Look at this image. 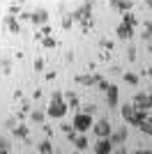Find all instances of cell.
<instances>
[{"label": "cell", "mask_w": 152, "mask_h": 154, "mask_svg": "<svg viewBox=\"0 0 152 154\" xmlns=\"http://www.w3.org/2000/svg\"><path fill=\"white\" fill-rule=\"evenodd\" d=\"M95 152L97 154H108V152H113V143L108 140V138H99L95 145Z\"/></svg>", "instance_id": "11"}, {"label": "cell", "mask_w": 152, "mask_h": 154, "mask_svg": "<svg viewBox=\"0 0 152 154\" xmlns=\"http://www.w3.org/2000/svg\"><path fill=\"white\" fill-rule=\"evenodd\" d=\"M30 23L35 28H42L44 23H49V12L46 9H37V12H30Z\"/></svg>", "instance_id": "4"}, {"label": "cell", "mask_w": 152, "mask_h": 154, "mask_svg": "<svg viewBox=\"0 0 152 154\" xmlns=\"http://www.w3.org/2000/svg\"><path fill=\"white\" fill-rule=\"evenodd\" d=\"M2 74H12V62H9V60H2Z\"/></svg>", "instance_id": "30"}, {"label": "cell", "mask_w": 152, "mask_h": 154, "mask_svg": "<svg viewBox=\"0 0 152 154\" xmlns=\"http://www.w3.org/2000/svg\"><path fill=\"white\" fill-rule=\"evenodd\" d=\"M152 39V23H150V19H145L143 21V42H150Z\"/></svg>", "instance_id": "20"}, {"label": "cell", "mask_w": 152, "mask_h": 154, "mask_svg": "<svg viewBox=\"0 0 152 154\" xmlns=\"http://www.w3.org/2000/svg\"><path fill=\"white\" fill-rule=\"evenodd\" d=\"M21 12H23V9H21V2H16V0H14L12 5H9V9H7V14H12V16H19Z\"/></svg>", "instance_id": "23"}, {"label": "cell", "mask_w": 152, "mask_h": 154, "mask_svg": "<svg viewBox=\"0 0 152 154\" xmlns=\"http://www.w3.org/2000/svg\"><path fill=\"white\" fill-rule=\"evenodd\" d=\"M67 110H69V106H67V101H65V97H62V99H51L49 108H46V117L60 120V117L67 115Z\"/></svg>", "instance_id": "2"}, {"label": "cell", "mask_w": 152, "mask_h": 154, "mask_svg": "<svg viewBox=\"0 0 152 154\" xmlns=\"http://www.w3.org/2000/svg\"><path fill=\"white\" fill-rule=\"evenodd\" d=\"M16 19H19V21H30V12H21Z\"/></svg>", "instance_id": "33"}, {"label": "cell", "mask_w": 152, "mask_h": 154, "mask_svg": "<svg viewBox=\"0 0 152 154\" xmlns=\"http://www.w3.org/2000/svg\"><path fill=\"white\" fill-rule=\"evenodd\" d=\"M122 78H125V83H129V85H138V76H136V74H131V71H127Z\"/></svg>", "instance_id": "25"}, {"label": "cell", "mask_w": 152, "mask_h": 154, "mask_svg": "<svg viewBox=\"0 0 152 154\" xmlns=\"http://www.w3.org/2000/svg\"><path fill=\"white\" fill-rule=\"evenodd\" d=\"M152 5V0H145V7H150Z\"/></svg>", "instance_id": "41"}, {"label": "cell", "mask_w": 152, "mask_h": 154, "mask_svg": "<svg viewBox=\"0 0 152 154\" xmlns=\"http://www.w3.org/2000/svg\"><path fill=\"white\" fill-rule=\"evenodd\" d=\"M134 108L150 110V94H147V92H136V97H134Z\"/></svg>", "instance_id": "6"}, {"label": "cell", "mask_w": 152, "mask_h": 154, "mask_svg": "<svg viewBox=\"0 0 152 154\" xmlns=\"http://www.w3.org/2000/svg\"><path fill=\"white\" fill-rule=\"evenodd\" d=\"M150 74H152V67H145V69L141 71V76H145V78H150Z\"/></svg>", "instance_id": "36"}, {"label": "cell", "mask_w": 152, "mask_h": 154, "mask_svg": "<svg viewBox=\"0 0 152 154\" xmlns=\"http://www.w3.org/2000/svg\"><path fill=\"white\" fill-rule=\"evenodd\" d=\"M14 124H16V117H9V120L5 122V127L7 129H14Z\"/></svg>", "instance_id": "35"}, {"label": "cell", "mask_w": 152, "mask_h": 154, "mask_svg": "<svg viewBox=\"0 0 152 154\" xmlns=\"http://www.w3.org/2000/svg\"><path fill=\"white\" fill-rule=\"evenodd\" d=\"M81 110H83V113H90V115H95V113H97V106H95V103H85Z\"/></svg>", "instance_id": "27"}, {"label": "cell", "mask_w": 152, "mask_h": 154, "mask_svg": "<svg viewBox=\"0 0 152 154\" xmlns=\"http://www.w3.org/2000/svg\"><path fill=\"white\" fill-rule=\"evenodd\" d=\"M37 149H39V152H42V154H51V152H53V143H51V138H46V140H42V143H39V145H37Z\"/></svg>", "instance_id": "19"}, {"label": "cell", "mask_w": 152, "mask_h": 154, "mask_svg": "<svg viewBox=\"0 0 152 154\" xmlns=\"http://www.w3.org/2000/svg\"><path fill=\"white\" fill-rule=\"evenodd\" d=\"M16 2H23V0H16Z\"/></svg>", "instance_id": "42"}, {"label": "cell", "mask_w": 152, "mask_h": 154, "mask_svg": "<svg viewBox=\"0 0 152 154\" xmlns=\"http://www.w3.org/2000/svg\"><path fill=\"white\" fill-rule=\"evenodd\" d=\"M71 143H74V145H76V149H81V152H85V149L90 147V140H88V136H85V134L76 136V138H74Z\"/></svg>", "instance_id": "13"}, {"label": "cell", "mask_w": 152, "mask_h": 154, "mask_svg": "<svg viewBox=\"0 0 152 154\" xmlns=\"http://www.w3.org/2000/svg\"><path fill=\"white\" fill-rule=\"evenodd\" d=\"M106 103H108V108H115V106H118V85H113V83H108V88L106 90Z\"/></svg>", "instance_id": "7"}, {"label": "cell", "mask_w": 152, "mask_h": 154, "mask_svg": "<svg viewBox=\"0 0 152 154\" xmlns=\"http://www.w3.org/2000/svg\"><path fill=\"white\" fill-rule=\"evenodd\" d=\"M14 99H23V92H21V90H14Z\"/></svg>", "instance_id": "40"}, {"label": "cell", "mask_w": 152, "mask_h": 154, "mask_svg": "<svg viewBox=\"0 0 152 154\" xmlns=\"http://www.w3.org/2000/svg\"><path fill=\"white\" fill-rule=\"evenodd\" d=\"M92 115L90 113H83V110H78L74 115V120H71V127H74V131H78V134H88L90 129H92Z\"/></svg>", "instance_id": "1"}, {"label": "cell", "mask_w": 152, "mask_h": 154, "mask_svg": "<svg viewBox=\"0 0 152 154\" xmlns=\"http://www.w3.org/2000/svg\"><path fill=\"white\" fill-rule=\"evenodd\" d=\"M39 32H42V35H51V32H53V28H51L49 23H44V26H42V30H39Z\"/></svg>", "instance_id": "32"}, {"label": "cell", "mask_w": 152, "mask_h": 154, "mask_svg": "<svg viewBox=\"0 0 152 154\" xmlns=\"http://www.w3.org/2000/svg\"><path fill=\"white\" fill-rule=\"evenodd\" d=\"M35 69H37V71L44 69V58H37V60H35Z\"/></svg>", "instance_id": "31"}, {"label": "cell", "mask_w": 152, "mask_h": 154, "mask_svg": "<svg viewBox=\"0 0 152 154\" xmlns=\"http://www.w3.org/2000/svg\"><path fill=\"white\" fill-rule=\"evenodd\" d=\"M60 129H62L65 134H67V131H71V129H74V127H71V124H67V122H65V124H60Z\"/></svg>", "instance_id": "37"}, {"label": "cell", "mask_w": 152, "mask_h": 154, "mask_svg": "<svg viewBox=\"0 0 152 154\" xmlns=\"http://www.w3.org/2000/svg\"><path fill=\"white\" fill-rule=\"evenodd\" d=\"M120 113H122V120H125V122H127V120H129V117L134 115V103H125Z\"/></svg>", "instance_id": "22"}, {"label": "cell", "mask_w": 152, "mask_h": 154, "mask_svg": "<svg viewBox=\"0 0 152 154\" xmlns=\"http://www.w3.org/2000/svg\"><path fill=\"white\" fill-rule=\"evenodd\" d=\"M101 74H81V76H76L74 81L76 83H81V85H88V88H92V85H97L101 81Z\"/></svg>", "instance_id": "5"}, {"label": "cell", "mask_w": 152, "mask_h": 154, "mask_svg": "<svg viewBox=\"0 0 152 154\" xmlns=\"http://www.w3.org/2000/svg\"><path fill=\"white\" fill-rule=\"evenodd\" d=\"M127 134H129L127 127H120L118 131H111V134H108V140L113 143V145H122V143L127 140Z\"/></svg>", "instance_id": "8"}, {"label": "cell", "mask_w": 152, "mask_h": 154, "mask_svg": "<svg viewBox=\"0 0 152 154\" xmlns=\"http://www.w3.org/2000/svg\"><path fill=\"white\" fill-rule=\"evenodd\" d=\"M131 0H111V9H115V12H129V9H131Z\"/></svg>", "instance_id": "12"}, {"label": "cell", "mask_w": 152, "mask_h": 154, "mask_svg": "<svg viewBox=\"0 0 152 154\" xmlns=\"http://www.w3.org/2000/svg\"><path fill=\"white\" fill-rule=\"evenodd\" d=\"M136 48H134V46H129V48H127V60H129V62H134V60H136Z\"/></svg>", "instance_id": "28"}, {"label": "cell", "mask_w": 152, "mask_h": 154, "mask_svg": "<svg viewBox=\"0 0 152 154\" xmlns=\"http://www.w3.org/2000/svg\"><path fill=\"white\" fill-rule=\"evenodd\" d=\"M39 44H42V48L51 51V48H55V46H58V42H55V37H53V35H44V37L39 39Z\"/></svg>", "instance_id": "16"}, {"label": "cell", "mask_w": 152, "mask_h": 154, "mask_svg": "<svg viewBox=\"0 0 152 154\" xmlns=\"http://www.w3.org/2000/svg\"><path fill=\"white\" fill-rule=\"evenodd\" d=\"M138 129H141L145 136H150V134H152V120H150V117H145V120L138 124Z\"/></svg>", "instance_id": "21"}, {"label": "cell", "mask_w": 152, "mask_h": 154, "mask_svg": "<svg viewBox=\"0 0 152 154\" xmlns=\"http://www.w3.org/2000/svg\"><path fill=\"white\" fill-rule=\"evenodd\" d=\"M92 131L97 138H108V134L113 131V124L108 120H99V122H92Z\"/></svg>", "instance_id": "3"}, {"label": "cell", "mask_w": 152, "mask_h": 154, "mask_svg": "<svg viewBox=\"0 0 152 154\" xmlns=\"http://www.w3.org/2000/svg\"><path fill=\"white\" fill-rule=\"evenodd\" d=\"M0 152H2V154L12 152V143H9V138H0Z\"/></svg>", "instance_id": "24"}, {"label": "cell", "mask_w": 152, "mask_h": 154, "mask_svg": "<svg viewBox=\"0 0 152 154\" xmlns=\"http://www.w3.org/2000/svg\"><path fill=\"white\" fill-rule=\"evenodd\" d=\"M2 23H5V28L12 32V35H19V32H21V23H19V19H16V16H12V14H7Z\"/></svg>", "instance_id": "9"}, {"label": "cell", "mask_w": 152, "mask_h": 154, "mask_svg": "<svg viewBox=\"0 0 152 154\" xmlns=\"http://www.w3.org/2000/svg\"><path fill=\"white\" fill-rule=\"evenodd\" d=\"M44 134H46V138H51V136H53V129H51V127H44Z\"/></svg>", "instance_id": "39"}, {"label": "cell", "mask_w": 152, "mask_h": 154, "mask_svg": "<svg viewBox=\"0 0 152 154\" xmlns=\"http://www.w3.org/2000/svg\"><path fill=\"white\" fill-rule=\"evenodd\" d=\"M131 37H134V26L120 23V26H118V39H122V42H129Z\"/></svg>", "instance_id": "10"}, {"label": "cell", "mask_w": 152, "mask_h": 154, "mask_svg": "<svg viewBox=\"0 0 152 154\" xmlns=\"http://www.w3.org/2000/svg\"><path fill=\"white\" fill-rule=\"evenodd\" d=\"M65 97V101H67V106H69V108H78V106H81V99H78V94H76V92H67V94H62Z\"/></svg>", "instance_id": "14"}, {"label": "cell", "mask_w": 152, "mask_h": 154, "mask_svg": "<svg viewBox=\"0 0 152 154\" xmlns=\"http://www.w3.org/2000/svg\"><path fill=\"white\" fill-rule=\"evenodd\" d=\"M32 99H35V101H37V99H42V90H35V92H32Z\"/></svg>", "instance_id": "38"}, {"label": "cell", "mask_w": 152, "mask_h": 154, "mask_svg": "<svg viewBox=\"0 0 152 154\" xmlns=\"http://www.w3.org/2000/svg\"><path fill=\"white\" fill-rule=\"evenodd\" d=\"M71 26H74V21H71V16H69V14H65V19H62V28H65V30H69Z\"/></svg>", "instance_id": "29"}, {"label": "cell", "mask_w": 152, "mask_h": 154, "mask_svg": "<svg viewBox=\"0 0 152 154\" xmlns=\"http://www.w3.org/2000/svg\"><path fill=\"white\" fill-rule=\"evenodd\" d=\"M99 46L104 48V51H108V53L113 51V42H111V39H101V42H99Z\"/></svg>", "instance_id": "26"}, {"label": "cell", "mask_w": 152, "mask_h": 154, "mask_svg": "<svg viewBox=\"0 0 152 154\" xmlns=\"http://www.w3.org/2000/svg\"><path fill=\"white\" fill-rule=\"evenodd\" d=\"M30 120H32V122H37V124H44V120H46V110H42V108L30 110Z\"/></svg>", "instance_id": "17"}, {"label": "cell", "mask_w": 152, "mask_h": 154, "mask_svg": "<svg viewBox=\"0 0 152 154\" xmlns=\"http://www.w3.org/2000/svg\"><path fill=\"white\" fill-rule=\"evenodd\" d=\"M122 23H127V26H134V28H136L138 19H136V14H131V9H129V12H122Z\"/></svg>", "instance_id": "18"}, {"label": "cell", "mask_w": 152, "mask_h": 154, "mask_svg": "<svg viewBox=\"0 0 152 154\" xmlns=\"http://www.w3.org/2000/svg\"><path fill=\"white\" fill-rule=\"evenodd\" d=\"M12 131H14V136H16V138H19V140H23L25 136H30V129L25 127L23 122H19V124H14V129H12Z\"/></svg>", "instance_id": "15"}, {"label": "cell", "mask_w": 152, "mask_h": 154, "mask_svg": "<svg viewBox=\"0 0 152 154\" xmlns=\"http://www.w3.org/2000/svg\"><path fill=\"white\" fill-rule=\"evenodd\" d=\"M97 88H99V90H106V88H108V81H106V78H101L99 83H97Z\"/></svg>", "instance_id": "34"}]
</instances>
